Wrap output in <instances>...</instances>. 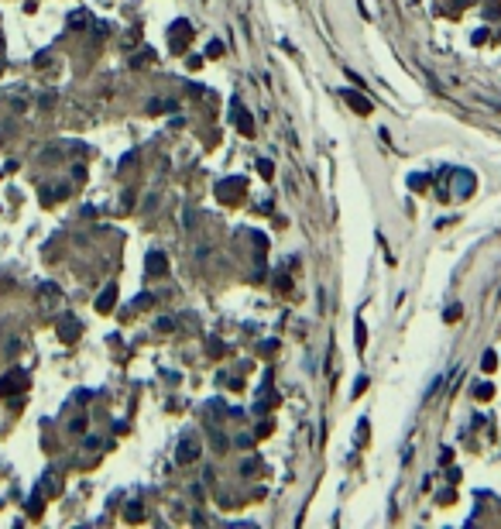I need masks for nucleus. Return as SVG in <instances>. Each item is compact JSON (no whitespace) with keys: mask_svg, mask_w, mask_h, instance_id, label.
I'll return each mask as SVG.
<instances>
[{"mask_svg":"<svg viewBox=\"0 0 501 529\" xmlns=\"http://www.w3.org/2000/svg\"><path fill=\"white\" fill-rule=\"evenodd\" d=\"M491 395V385H477V399H488Z\"/></svg>","mask_w":501,"mask_h":529,"instance_id":"nucleus-20","label":"nucleus"},{"mask_svg":"<svg viewBox=\"0 0 501 529\" xmlns=\"http://www.w3.org/2000/svg\"><path fill=\"white\" fill-rule=\"evenodd\" d=\"M79 334H82V323L76 320V316H62V320H58V340L72 344V340H76Z\"/></svg>","mask_w":501,"mask_h":529,"instance_id":"nucleus-4","label":"nucleus"},{"mask_svg":"<svg viewBox=\"0 0 501 529\" xmlns=\"http://www.w3.org/2000/svg\"><path fill=\"white\" fill-rule=\"evenodd\" d=\"M353 334H357V351H364V347H367V327H364V320H357Z\"/></svg>","mask_w":501,"mask_h":529,"instance_id":"nucleus-11","label":"nucleus"},{"mask_svg":"<svg viewBox=\"0 0 501 529\" xmlns=\"http://www.w3.org/2000/svg\"><path fill=\"white\" fill-rule=\"evenodd\" d=\"M230 114H234V124L240 127V134H254V120H251V114L240 107V100H230Z\"/></svg>","mask_w":501,"mask_h":529,"instance_id":"nucleus-5","label":"nucleus"},{"mask_svg":"<svg viewBox=\"0 0 501 529\" xmlns=\"http://www.w3.org/2000/svg\"><path fill=\"white\" fill-rule=\"evenodd\" d=\"M343 100L357 110V114H371V100H364V96H357L353 90H343Z\"/></svg>","mask_w":501,"mask_h":529,"instance_id":"nucleus-10","label":"nucleus"},{"mask_svg":"<svg viewBox=\"0 0 501 529\" xmlns=\"http://www.w3.org/2000/svg\"><path fill=\"white\" fill-rule=\"evenodd\" d=\"M196 457H199V437H182L175 460H179V464H189V460H196Z\"/></svg>","mask_w":501,"mask_h":529,"instance_id":"nucleus-6","label":"nucleus"},{"mask_svg":"<svg viewBox=\"0 0 501 529\" xmlns=\"http://www.w3.org/2000/svg\"><path fill=\"white\" fill-rule=\"evenodd\" d=\"M114 302H117V286H107L100 296H96V310H100V313H110V306H114Z\"/></svg>","mask_w":501,"mask_h":529,"instance_id":"nucleus-9","label":"nucleus"},{"mask_svg":"<svg viewBox=\"0 0 501 529\" xmlns=\"http://www.w3.org/2000/svg\"><path fill=\"white\" fill-rule=\"evenodd\" d=\"M258 172H261L264 179H272V175H275V165H272L268 158H261V161H258Z\"/></svg>","mask_w":501,"mask_h":529,"instance_id":"nucleus-13","label":"nucleus"},{"mask_svg":"<svg viewBox=\"0 0 501 529\" xmlns=\"http://www.w3.org/2000/svg\"><path fill=\"white\" fill-rule=\"evenodd\" d=\"M144 272H148L151 278L165 275V272H169V258H165L161 251H148V258H144Z\"/></svg>","mask_w":501,"mask_h":529,"instance_id":"nucleus-7","label":"nucleus"},{"mask_svg":"<svg viewBox=\"0 0 501 529\" xmlns=\"http://www.w3.org/2000/svg\"><path fill=\"white\" fill-rule=\"evenodd\" d=\"M206 55H210V58L223 55V42H210V45H206Z\"/></svg>","mask_w":501,"mask_h":529,"instance_id":"nucleus-14","label":"nucleus"},{"mask_svg":"<svg viewBox=\"0 0 501 529\" xmlns=\"http://www.w3.org/2000/svg\"><path fill=\"white\" fill-rule=\"evenodd\" d=\"M446 320H450V323L460 320V306H450V310H446Z\"/></svg>","mask_w":501,"mask_h":529,"instance_id":"nucleus-18","label":"nucleus"},{"mask_svg":"<svg viewBox=\"0 0 501 529\" xmlns=\"http://www.w3.org/2000/svg\"><path fill=\"white\" fill-rule=\"evenodd\" d=\"M364 389H367V378H364V375H361V378L353 381V392H364Z\"/></svg>","mask_w":501,"mask_h":529,"instance_id":"nucleus-19","label":"nucleus"},{"mask_svg":"<svg viewBox=\"0 0 501 529\" xmlns=\"http://www.w3.org/2000/svg\"><path fill=\"white\" fill-rule=\"evenodd\" d=\"M151 302H155V296H151V292H144V296H137V299H134V306H131V310H141V306H151Z\"/></svg>","mask_w":501,"mask_h":529,"instance_id":"nucleus-15","label":"nucleus"},{"mask_svg":"<svg viewBox=\"0 0 501 529\" xmlns=\"http://www.w3.org/2000/svg\"><path fill=\"white\" fill-rule=\"evenodd\" d=\"M426 182H429L426 175H409V186H412V189H422V186H426Z\"/></svg>","mask_w":501,"mask_h":529,"instance_id":"nucleus-17","label":"nucleus"},{"mask_svg":"<svg viewBox=\"0 0 501 529\" xmlns=\"http://www.w3.org/2000/svg\"><path fill=\"white\" fill-rule=\"evenodd\" d=\"M24 389H28V371H21V368L7 371V375L0 378V395H17V392H24Z\"/></svg>","mask_w":501,"mask_h":529,"instance_id":"nucleus-2","label":"nucleus"},{"mask_svg":"<svg viewBox=\"0 0 501 529\" xmlns=\"http://www.w3.org/2000/svg\"><path fill=\"white\" fill-rule=\"evenodd\" d=\"M169 48H172V52H182V48H185V42H189V35H193V28H189V21H182V17H179V21H172V28H169Z\"/></svg>","mask_w":501,"mask_h":529,"instance_id":"nucleus-3","label":"nucleus"},{"mask_svg":"<svg viewBox=\"0 0 501 529\" xmlns=\"http://www.w3.org/2000/svg\"><path fill=\"white\" fill-rule=\"evenodd\" d=\"M52 299H58V289L52 286V282H45V286H41V302H52Z\"/></svg>","mask_w":501,"mask_h":529,"instance_id":"nucleus-12","label":"nucleus"},{"mask_svg":"<svg viewBox=\"0 0 501 529\" xmlns=\"http://www.w3.org/2000/svg\"><path fill=\"white\" fill-rule=\"evenodd\" d=\"M474 193V175L464 172V169H456V182H453V196L460 199V196H470Z\"/></svg>","mask_w":501,"mask_h":529,"instance_id":"nucleus-8","label":"nucleus"},{"mask_svg":"<svg viewBox=\"0 0 501 529\" xmlns=\"http://www.w3.org/2000/svg\"><path fill=\"white\" fill-rule=\"evenodd\" d=\"M494 368H498V357H494V351H488L484 354V371H494Z\"/></svg>","mask_w":501,"mask_h":529,"instance_id":"nucleus-16","label":"nucleus"},{"mask_svg":"<svg viewBox=\"0 0 501 529\" xmlns=\"http://www.w3.org/2000/svg\"><path fill=\"white\" fill-rule=\"evenodd\" d=\"M244 189H247V179H244V175H230V179H223V182L217 186V196L223 203H237L240 196H244Z\"/></svg>","mask_w":501,"mask_h":529,"instance_id":"nucleus-1","label":"nucleus"}]
</instances>
